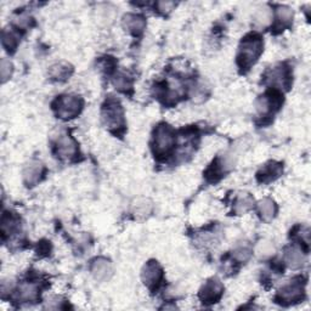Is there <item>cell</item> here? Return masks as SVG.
<instances>
[{
	"instance_id": "1",
	"label": "cell",
	"mask_w": 311,
	"mask_h": 311,
	"mask_svg": "<svg viewBox=\"0 0 311 311\" xmlns=\"http://www.w3.org/2000/svg\"><path fill=\"white\" fill-rule=\"evenodd\" d=\"M262 50V42L259 37L250 35V37L245 38L241 44L240 54H238V62H240L241 67L248 68L252 66L258 60Z\"/></svg>"
},
{
	"instance_id": "2",
	"label": "cell",
	"mask_w": 311,
	"mask_h": 311,
	"mask_svg": "<svg viewBox=\"0 0 311 311\" xmlns=\"http://www.w3.org/2000/svg\"><path fill=\"white\" fill-rule=\"evenodd\" d=\"M56 103L57 115L61 118H65V119L76 117L82 110V100L79 98H77V96H61V98L56 101Z\"/></svg>"
},
{
	"instance_id": "3",
	"label": "cell",
	"mask_w": 311,
	"mask_h": 311,
	"mask_svg": "<svg viewBox=\"0 0 311 311\" xmlns=\"http://www.w3.org/2000/svg\"><path fill=\"white\" fill-rule=\"evenodd\" d=\"M102 119L108 128H118L123 123V110L115 100L107 101L102 108Z\"/></svg>"
},
{
	"instance_id": "4",
	"label": "cell",
	"mask_w": 311,
	"mask_h": 311,
	"mask_svg": "<svg viewBox=\"0 0 311 311\" xmlns=\"http://www.w3.org/2000/svg\"><path fill=\"white\" fill-rule=\"evenodd\" d=\"M174 144V134L168 125H161L154 134V146L158 152H167Z\"/></svg>"
},
{
	"instance_id": "5",
	"label": "cell",
	"mask_w": 311,
	"mask_h": 311,
	"mask_svg": "<svg viewBox=\"0 0 311 311\" xmlns=\"http://www.w3.org/2000/svg\"><path fill=\"white\" fill-rule=\"evenodd\" d=\"M161 278H162V269H161V266L158 265V262H147L146 266L142 270V279H144L145 284H146L147 287H149V288H152V287L160 283Z\"/></svg>"
},
{
	"instance_id": "6",
	"label": "cell",
	"mask_w": 311,
	"mask_h": 311,
	"mask_svg": "<svg viewBox=\"0 0 311 311\" xmlns=\"http://www.w3.org/2000/svg\"><path fill=\"white\" fill-rule=\"evenodd\" d=\"M223 284L218 279L207 282L201 291V299L204 303H215L223 293Z\"/></svg>"
},
{
	"instance_id": "7",
	"label": "cell",
	"mask_w": 311,
	"mask_h": 311,
	"mask_svg": "<svg viewBox=\"0 0 311 311\" xmlns=\"http://www.w3.org/2000/svg\"><path fill=\"white\" fill-rule=\"evenodd\" d=\"M123 25H124V28L128 31V32L137 35V34H141V33L144 32L146 22H145V18L142 17V16L129 14V15L124 16Z\"/></svg>"
},
{
	"instance_id": "8",
	"label": "cell",
	"mask_w": 311,
	"mask_h": 311,
	"mask_svg": "<svg viewBox=\"0 0 311 311\" xmlns=\"http://www.w3.org/2000/svg\"><path fill=\"white\" fill-rule=\"evenodd\" d=\"M91 272H93L94 277L98 281H106L112 275V265L108 260L106 259H98L94 262L93 266H91Z\"/></svg>"
},
{
	"instance_id": "9",
	"label": "cell",
	"mask_w": 311,
	"mask_h": 311,
	"mask_svg": "<svg viewBox=\"0 0 311 311\" xmlns=\"http://www.w3.org/2000/svg\"><path fill=\"white\" fill-rule=\"evenodd\" d=\"M77 152V145L73 141V139L67 135H62L59 140H57V153L60 157L68 158L74 156Z\"/></svg>"
},
{
	"instance_id": "10",
	"label": "cell",
	"mask_w": 311,
	"mask_h": 311,
	"mask_svg": "<svg viewBox=\"0 0 311 311\" xmlns=\"http://www.w3.org/2000/svg\"><path fill=\"white\" fill-rule=\"evenodd\" d=\"M279 296H281L282 300L289 301V303L300 300L303 298V287H301V284L295 283V282L287 284L279 292Z\"/></svg>"
},
{
	"instance_id": "11",
	"label": "cell",
	"mask_w": 311,
	"mask_h": 311,
	"mask_svg": "<svg viewBox=\"0 0 311 311\" xmlns=\"http://www.w3.org/2000/svg\"><path fill=\"white\" fill-rule=\"evenodd\" d=\"M43 174V165L40 163H32L28 165L23 172V177H25V181L27 184L32 185L39 181L40 175Z\"/></svg>"
},
{
	"instance_id": "12",
	"label": "cell",
	"mask_w": 311,
	"mask_h": 311,
	"mask_svg": "<svg viewBox=\"0 0 311 311\" xmlns=\"http://www.w3.org/2000/svg\"><path fill=\"white\" fill-rule=\"evenodd\" d=\"M286 262L291 267H299L304 262V253L299 247H292L286 254Z\"/></svg>"
},
{
	"instance_id": "13",
	"label": "cell",
	"mask_w": 311,
	"mask_h": 311,
	"mask_svg": "<svg viewBox=\"0 0 311 311\" xmlns=\"http://www.w3.org/2000/svg\"><path fill=\"white\" fill-rule=\"evenodd\" d=\"M259 212L262 214V219L265 220H271L274 218L275 213H276V206H275L274 202L269 198L262 199L259 203Z\"/></svg>"
},
{
	"instance_id": "14",
	"label": "cell",
	"mask_w": 311,
	"mask_h": 311,
	"mask_svg": "<svg viewBox=\"0 0 311 311\" xmlns=\"http://www.w3.org/2000/svg\"><path fill=\"white\" fill-rule=\"evenodd\" d=\"M71 66H68L67 64H64V62L54 65V66L51 67V69H50V74H51L55 79H60V81L66 79L67 77L71 74Z\"/></svg>"
},
{
	"instance_id": "15",
	"label": "cell",
	"mask_w": 311,
	"mask_h": 311,
	"mask_svg": "<svg viewBox=\"0 0 311 311\" xmlns=\"http://www.w3.org/2000/svg\"><path fill=\"white\" fill-rule=\"evenodd\" d=\"M18 296L21 300L30 301L34 300L37 298V287L32 283H25L20 287V292H18Z\"/></svg>"
},
{
	"instance_id": "16",
	"label": "cell",
	"mask_w": 311,
	"mask_h": 311,
	"mask_svg": "<svg viewBox=\"0 0 311 311\" xmlns=\"http://www.w3.org/2000/svg\"><path fill=\"white\" fill-rule=\"evenodd\" d=\"M255 252H257V254L259 257H269V255L274 254L275 247L269 241H262V242H260L257 246V250Z\"/></svg>"
},
{
	"instance_id": "17",
	"label": "cell",
	"mask_w": 311,
	"mask_h": 311,
	"mask_svg": "<svg viewBox=\"0 0 311 311\" xmlns=\"http://www.w3.org/2000/svg\"><path fill=\"white\" fill-rule=\"evenodd\" d=\"M271 17H272L271 11L266 8L260 9V10L255 14V21L262 26L269 25L270 21H271Z\"/></svg>"
},
{
	"instance_id": "18",
	"label": "cell",
	"mask_w": 311,
	"mask_h": 311,
	"mask_svg": "<svg viewBox=\"0 0 311 311\" xmlns=\"http://www.w3.org/2000/svg\"><path fill=\"white\" fill-rule=\"evenodd\" d=\"M0 73H1V79L5 82L6 79L10 78L11 73H13V65L9 60L3 59L1 60V65H0Z\"/></svg>"
},
{
	"instance_id": "19",
	"label": "cell",
	"mask_w": 311,
	"mask_h": 311,
	"mask_svg": "<svg viewBox=\"0 0 311 311\" xmlns=\"http://www.w3.org/2000/svg\"><path fill=\"white\" fill-rule=\"evenodd\" d=\"M3 44L4 47L6 48V50H14L17 45V40H16V37L13 34V33H6L4 32L3 34Z\"/></svg>"
},
{
	"instance_id": "20",
	"label": "cell",
	"mask_w": 311,
	"mask_h": 311,
	"mask_svg": "<svg viewBox=\"0 0 311 311\" xmlns=\"http://www.w3.org/2000/svg\"><path fill=\"white\" fill-rule=\"evenodd\" d=\"M277 16H278L279 21H282L283 23H287L293 17V11L289 8H279L277 10Z\"/></svg>"
},
{
	"instance_id": "21",
	"label": "cell",
	"mask_w": 311,
	"mask_h": 311,
	"mask_svg": "<svg viewBox=\"0 0 311 311\" xmlns=\"http://www.w3.org/2000/svg\"><path fill=\"white\" fill-rule=\"evenodd\" d=\"M233 255H235L236 259L240 260V262H246V260L250 257V250L248 249L247 247H240L235 250Z\"/></svg>"
},
{
	"instance_id": "22",
	"label": "cell",
	"mask_w": 311,
	"mask_h": 311,
	"mask_svg": "<svg viewBox=\"0 0 311 311\" xmlns=\"http://www.w3.org/2000/svg\"><path fill=\"white\" fill-rule=\"evenodd\" d=\"M149 211H151V206L146 201H142L141 203L136 204V207H135V213L137 215H147Z\"/></svg>"
},
{
	"instance_id": "23",
	"label": "cell",
	"mask_w": 311,
	"mask_h": 311,
	"mask_svg": "<svg viewBox=\"0 0 311 311\" xmlns=\"http://www.w3.org/2000/svg\"><path fill=\"white\" fill-rule=\"evenodd\" d=\"M250 198L248 196H245L243 198H240L237 202V211L238 212H245L249 208Z\"/></svg>"
},
{
	"instance_id": "24",
	"label": "cell",
	"mask_w": 311,
	"mask_h": 311,
	"mask_svg": "<svg viewBox=\"0 0 311 311\" xmlns=\"http://www.w3.org/2000/svg\"><path fill=\"white\" fill-rule=\"evenodd\" d=\"M115 85L118 86V89H128L130 86V83L128 82L127 77L119 76L117 77V79L115 81Z\"/></svg>"
}]
</instances>
